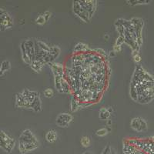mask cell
<instances>
[{
  "label": "cell",
  "mask_w": 154,
  "mask_h": 154,
  "mask_svg": "<svg viewBox=\"0 0 154 154\" xmlns=\"http://www.w3.org/2000/svg\"><path fill=\"white\" fill-rule=\"evenodd\" d=\"M72 9H73V12L75 15H76L78 17L80 18L81 19H82L84 22H89L91 19V16L89 15V12H86L84 9H82L80 6V5L79 4L78 1H74L73 5H72Z\"/></svg>",
  "instance_id": "obj_5"
},
{
  "label": "cell",
  "mask_w": 154,
  "mask_h": 154,
  "mask_svg": "<svg viewBox=\"0 0 154 154\" xmlns=\"http://www.w3.org/2000/svg\"><path fill=\"white\" fill-rule=\"evenodd\" d=\"M35 23L38 25H39V26H42V25H44L45 23H46V19H45V18H44L43 15H41V16H38V17L35 19Z\"/></svg>",
  "instance_id": "obj_23"
},
{
  "label": "cell",
  "mask_w": 154,
  "mask_h": 154,
  "mask_svg": "<svg viewBox=\"0 0 154 154\" xmlns=\"http://www.w3.org/2000/svg\"><path fill=\"white\" fill-rule=\"evenodd\" d=\"M110 154H117L116 152V151L114 150L113 149H112V150H111V153Z\"/></svg>",
  "instance_id": "obj_35"
},
{
  "label": "cell",
  "mask_w": 154,
  "mask_h": 154,
  "mask_svg": "<svg viewBox=\"0 0 154 154\" xmlns=\"http://www.w3.org/2000/svg\"><path fill=\"white\" fill-rule=\"evenodd\" d=\"M38 146V140L31 130H23L19 138V149L20 153L26 154L32 152L36 149Z\"/></svg>",
  "instance_id": "obj_1"
},
{
  "label": "cell",
  "mask_w": 154,
  "mask_h": 154,
  "mask_svg": "<svg viewBox=\"0 0 154 154\" xmlns=\"http://www.w3.org/2000/svg\"><path fill=\"white\" fill-rule=\"evenodd\" d=\"M133 60H134V61L136 62V63H139V62H140V60H141V56L139 54L138 51H133Z\"/></svg>",
  "instance_id": "obj_26"
},
{
  "label": "cell",
  "mask_w": 154,
  "mask_h": 154,
  "mask_svg": "<svg viewBox=\"0 0 154 154\" xmlns=\"http://www.w3.org/2000/svg\"><path fill=\"white\" fill-rule=\"evenodd\" d=\"M44 64L41 62L37 61V60H33L30 63V67L36 72H39L42 70V67H43Z\"/></svg>",
  "instance_id": "obj_16"
},
{
  "label": "cell",
  "mask_w": 154,
  "mask_h": 154,
  "mask_svg": "<svg viewBox=\"0 0 154 154\" xmlns=\"http://www.w3.org/2000/svg\"><path fill=\"white\" fill-rule=\"evenodd\" d=\"M11 69V63L9 60H4L0 66V76L5 74V72H7L8 70Z\"/></svg>",
  "instance_id": "obj_15"
},
{
  "label": "cell",
  "mask_w": 154,
  "mask_h": 154,
  "mask_svg": "<svg viewBox=\"0 0 154 154\" xmlns=\"http://www.w3.org/2000/svg\"><path fill=\"white\" fill-rule=\"evenodd\" d=\"M30 108L32 109L35 112H38L42 110V103H41V99H40V95L38 96L34 100L33 103L31 104Z\"/></svg>",
  "instance_id": "obj_12"
},
{
  "label": "cell",
  "mask_w": 154,
  "mask_h": 154,
  "mask_svg": "<svg viewBox=\"0 0 154 154\" xmlns=\"http://www.w3.org/2000/svg\"><path fill=\"white\" fill-rule=\"evenodd\" d=\"M13 26V19L6 11L0 14V30L5 31L11 29Z\"/></svg>",
  "instance_id": "obj_3"
},
{
  "label": "cell",
  "mask_w": 154,
  "mask_h": 154,
  "mask_svg": "<svg viewBox=\"0 0 154 154\" xmlns=\"http://www.w3.org/2000/svg\"><path fill=\"white\" fill-rule=\"evenodd\" d=\"M124 42H125L124 37L119 35V36L117 38V39H116V42L115 45H116V46H121V45H122L123 43H124Z\"/></svg>",
  "instance_id": "obj_27"
},
{
  "label": "cell",
  "mask_w": 154,
  "mask_h": 154,
  "mask_svg": "<svg viewBox=\"0 0 154 154\" xmlns=\"http://www.w3.org/2000/svg\"><path fill=\"white\" fill-rule=\"evenodd\" d=\"M60 53H61V49L59 46H53L50 47V50H49V54H50L51 58H52V61L53 63L54 60H56L58 56H60Z\"/></svg>",
  "instance_id": "obj_14"
},
{
  "label": "cell",
  "mask_w": 154,
  "mask_h": 154,
  "mask_svg": "<svg viewBox=\"0 0 154 154\" xmlns=\"http://www.w3.org/2000/svg\"><path fill=\"white\" fill-rule=\"evenodd\" d=\"M23 44H24V47L26 49L27 55L32 62L35 60V41L32 39H28V40L23 41Z\"/></svg>",
  "instance_id": "obj_7"
},
{
  "label": "cell",
  "mask_w": 154,
  "mask_h": 154,
  "mask_svg": "<svg viewBox=\"0 0 154 154\" xmlns=\"http://www.w3.org/2000/svg\"><path fill=\"white\" fill-rule=\"evenodd\" d=\"M111 150H112V148L109 145L106 146L104 148L103 151L102 152L101 154H110L111 153Z\"/></svg>",
  "instance_id": "obj_28"
},
{
  "label": "cell",
  "mask_w": 154,
  "mask_h": 154,
  "mask_svg": "<svg viewBox=\"0 0 154 154\" xmlns=\"http://www.w3.org/2000/svg\"><path fill=\"white\" fill-rule=\"evenodd\" d=\"M106 121H107V125H108L109 126H110L111 124H112V120H111V119H108V120Z\"/></svg>",
  "instance_id": "obj_33"
},
{
  "label": "cell",
  "mask_w": 154,
  "mask_h": 154,
  "mask_svg": "<svg viewBox=\"0 0 154 154\" xmlns=\"http://www.w3.org/2000/svg\"><path fill=\"white\" fill-rule=\"evenodd\" d=\"M16 141L13 138L9 136L3 130H0V148H2L5 152L10 153L14 149Z\"/></svg>",
  "instance_id": "obj_2"
},
{
  "label": "cell",
  "mask_w": 154,
  "mask_h": 154,
  "mask_svg": "<svg viewBox=\"0 0 154 154\" xmlns=\"http://www.w3.org/2000/svg\"><path fill=\"white\" fill-rule=\"evenodd\" d=\"M51 15H52V13H51L49 11H46V12L43 13V16L44 18H45V19H46V22L49 21V19H50L51 17Z\"/></svg>",
  "instance_id": "obj_29"
},
{
  "label": "cell",
  "mask_w": 154,
  "mask_h": 154,
  "mask_svg": "<svg viewBox=\"0 0 154 154\" xmlns=\"http://www.w3.org/2000/svg\"><path fill=\"white\" fill-rule=\"evenodd\" d=\"M111 113L109 112V111L108 110L107 108H102L100 109V115H99V118H100L101 120H108V119L110 116Z\"/></svg>",
  "instance_id": "obj_17"
},
{
  "label": "cell",
  "mask_w": 154,
  "mask_h": 154,
  "mask_svg": "<svg viewBox=\"0 0 154 154\" xmlns=\"http://www.w3.org/2000/svg\"><path fill=\"white\" fill-rule=\"evenodd\" d=\"M108 133L109 131L107 129H106V128H102V129H100V130H98L96 132V134L98 137H105V136H106L108 134Z\"/></svg>",
  "instance_id": "obj_22"
},
{
  "label": "cell",
  "mask_w": 154,
  "mask_h": 154,
  "mask_svg": "<svg viewBox=\"0 0 154 154\" xmlns=\"http://www.w3.org/2000/svg\"><path fill=\"white\" fill-rule=\"evenodd\" d=\"M89 50V46L85 43H82V42H79V43H77L76 45L75 46L73 49V52L75 53H86Z\"/></svg>",
  "instance_id": "obj_13"
},
{
  "label": "cell",
  "mask_w": 154,
  "mask_h": 154,
  "mask_svg": "<svg viewBox=\"0 0 154 154\" xmlns=\"http://www.w3.org/2000/svg\"><path fill=\"white\" fill-rule=\"evenodd\" d=\"M35 42L38 44V47L40 48L42 51H45V52H48V53H49V50H50V47L48 46L47 44L40 40H35Z\"/></svg>",
  "instance_id": "obj_21"
},
{
  "label": "cell",
  "mask_w": 154,
  "mask_h": 154,
  "mask_svg": "<svg viewBox=\"0 0 154 154\" xmlns=\"http://www.w3.org/2000/svg\"><path fill=\"white\" fill-rule=\"evenodd\" d=\"M109 38V35L108 34H106V35H104V39H106V40H108Z\"/></svg>",
  "instance_id": "obj_34"
},
{
  "label": "cell",
  "mask_w": 154,
  "mask_h": 154,
  "mask_svg": "<svg viewBox=\"0 0 154 154\" xmlns=\"http://www.w3.org/2000/svg\"><path fill=\"white\" fill-rule=\"evenodd\" d=\"M49 66H50L51 70L53 72V75L55 77L58 76H64L65 74V69H64V66L61 63H49Z\"/></svg>",
  "instance_id": "obj_9"
},
{
  "label": "cell",
  "mask_w": 154,
  "mask_h": 154,
  "mask_svg": "<svg viewBox=\"0 0 154 154\" xmlns=\"http://www.w3.org/2000/svg\"><path fill=\"white\" fill-rule=\"evenodd\" d=\"M16 106L19 108H24V102L21 93H19L16 96Z\"/></svg>",
  "instance_id": "obj_19"
},
{
  "label": "cell",
  "mask_w": 154,
  "mask_h": 154,
  "mask_svg": "<svg viewBox=\"0 0 154 154\" xmlns=\"http://www.w3.org/2000/svg\"><path fill=\"white\" fill-rule=\"evenodd\" d=\"M116 55V53L114 51H111L109 52V57H112V56H114Z\"/></svg>",
  "instance_id": "obj_32"
},
{
  "label": "cell",
  "mask_w": 154,
  "mask_h": 154,
  "mask_svg": "<svg viewBox=\"0 0 154 154\" xmlns=\"http://www.w3.org/2000/svg\"><path fill=\"white\" fill-rule=\"evenodd\" d=\"M81 7L84 9L86 12H89V15L93 16V13L96 11V1L89 0V1H78Z\"/></svg>",
  "instance_id": "obj_8"
},
{
  "label": "cell",
  "mask_w": 154,
  "mask_h": 154,
  "mask_svg": "<svg viewBox=\"0 0 154 154\" xmlns=\"http://www.w3.org/2000/svg\"><path fill=\"white\" fill-rule=\"evenodd\" d=\"M130 126L133 130L137 132H143L147 130V123L141 117H135L131 120L130 123Z\"/></svg>",
  "instance_id": "obj_6"
},
{
  "label": "cell",
  "mask_w": 154,
  "mask_h": 154,
  "mask_svg": "<svg viewBox=\"0 0 154 154\" xmlns=\"http://www.w3.org/2000/svg\"><path fill=\"white\" fill-rule=\"evenodd\" d=\"M127 2H130V5H140V4H148L149 2H150V1H127Z\"/></svg>",
  "instance_id": "obj_25"
},
{
  "label": "cell",
  "mask_w": 154,
  "mask_h": 154,
  "mask_svg": "<svg viewBox=\"0 0 154 154\" xmlns=\"http://www.w3.org/2000/svg\"><path fill=\"white\" fill-rule=\"evenodd\" d=\"M94 52H96V53H97L98 54H100V56H105L106 55L105 51L102 49H95Z\"/></svg>",
  "instance_id": "obj_30"
},
{
  "label": "cell",
  "mask_w": 154,
  "mask_h": 154,
  "mask_svg": "<svg viewBox=\"0 0 154 154\" xmlns=\"http://www.w3.org/2000/svg\"><path fill=\"white\" fill-rule=\"evenodd\" d=\"M44 96H46V98H52L53 96H54V92L52 89H45V91H44Z\"/></svg>",
  "instance_id": "obj_24"
},
{
  "label": "cell",
  "mask_w": 154,
  "mask_h": 154,
  "mask_svg": "<svg viewBox=\"0 0 154 154\" xmlns=\"http://www.w3.org/2000/svg\"><path fill=\"white\" fill-rule=\"evenodd\" d=\"M57 137L58 134L56 130H49L46 134V140L49 143H53L56 142V140H57Z\"/></svg>",
  "instance_id": "obj_11"
},
{
  "label": "cell",
  "mask_w": 154,
  "mask_h": 154,
  "mask_svg": "<svg viewBox=\"0 0 154 154\" xmlns=\"http://www.w3.org/2000/svg\"><path fill=\"white\" fill-rule=\"evenodd\" d=\"M121 50V46H114L113 47V51L115 52V53H118V52H120Z\"/></svg>",
  "instance_id": "obj_31"
},
{
  "label": "cell",
  "mask_w": 154,
  "mask_h": 154,
  "mask_svg": "<svg viewBox=\"0 0 154 154\" xmlns=\"http://www.w3.org/2000/svg\"><path fill=\"white\" fill-rule=\"evenodd\" d=\"M80 143L82 145V146L85 147V148H87V147L90 146L91 145V140H90V138L87 136H84L81 138L80 140Z\"/></svg>",
  "instance_id": "obj_20"
},
{
  "label": "cell",
  "mask_w": 154,
  "mask_h": 154,
  "mask_svg": "<svg viewBox=\"0 0 154 154\" xmlns=\"http://www.w3.org/2000/svg\"><path fill=\"white\" fill-rule=\"evenodd\" d=\"M123 152L124 154H145L142 151L136 148L134 146L129 143L127 141L123 144Z\"/></svg>",
  "instance_id": "obj_10"
},
{
  "label": "cell",
  "mask_w": 154,
  "mask_h": 154,
  "mask_svg": "<svg viewBox=\"0 0 154 154\" xmlns=\"http://www.w3.org/2000/svg\"><path fill=\"white\" fill-rule=\"evenodd\" d=\"M70 105H71V110H72V112H75V111H76L79 107H80L81 103L79 101V100H78L76 97H75V96H72Z\"/></svg>",
  "instance_id": "obj_18"
},
{
  "label": "cell",
  "mask_w": 154,
  "mask_h": 154,
  "mask_svg": "<svg viewBox=\"0 0 154 154\" xmlns=\"http://www.w3.org/2000/svg\"><path fill=\"white\" fill-rule=\"evenodd\" d=\"M73 117L72 116L67 112H63L58 115L56 119V124L59 127L61 128H66L69 126L70 123L72 122Z\"/></svg>",
  "instance_id": "obj_4"
}]
</instances>
